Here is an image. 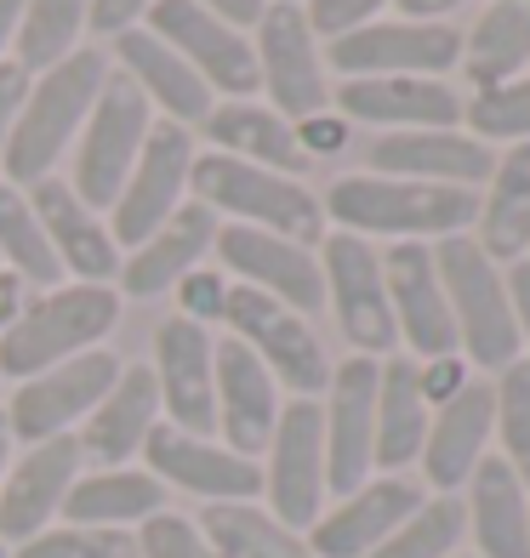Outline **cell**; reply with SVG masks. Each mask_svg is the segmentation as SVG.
Returning a JSON list of instances; mask_svg holds the SVG:
<instances>
[{
	"mask_svg": "<svg viewBox=\"0 0 530 558\" xmlns=\"http://www.w3.org/2000/svg\"><path fill=\"white\" fill-rule=\"evenodd\" d=\"M383 274H388L399 353H411V360H445V353H457V325H450L434 245H388Z\"/></svg>",
	"mask_w": 530,
	"mask_h": 558,
	"instance_id": "cb8c5ba5",
	"label": "cell"
},
{
	"mask_svg": "<svg viewBox=\"0 0 530 558\" xmlns=\"http://www.w3.org/2000/svg\"><path fill=\"white\" fill-rule=\"evenodd\" d=\"M166 507V485L148 468H92L74 478L63 501V524H92V530H137Z\"/></svg>",
	"mask_w": 530,
	"mask_h": 558,
	"instance_id": "836d02e7",
	"label": "cell"
},
{
	"mask_svg": "<svg viewBox=\"0 0 530 558\" xmlns=\"http://www.w3.org/2000/svg\"><path fill=\"white\" fill-rule=\"evenodd\" d=\"M17 308H23V279L0 268V337H7V325L17 319Z\"/></svg>",
	"mask_w": 530,
	"mask_h": 558,
	"instance_id": "db71d44e",
	"label": "cell"
},
{
	"mask_svg": "<svg viewBox=\"0 0 530 558\" xmlns=\"http://www.w3.org/2000/svg\"><path fill=\"white\" fill-rule=\"evenodd\" d=\"M148 125H155L148 97L125 81V74H109L86 125H81V137H74V171H69V189L81 194L92 211L115 206V194L125 189V177H132V166L143 155Z\"/></svg>",
	"mask_w": 530,
	"mask_h": 558,
	"instance_id": "9c48e42d",
	"label": "cell"
},
{
	"mask_svg": "<svg viewBox=\"0 0 530 558\" xmlns=\"http://www.w3.org/2000/svg\"><path fill=\"white\" fill-rule=\"evenodd\" d=\"M29 206H35L46 240H52V251H58V268H69L81 286H109V279L120 274V245L109 234V222L97 217L69 183L46 177V183L29 189Z\"/></svg>",
	"mask_w": 530,
	"mask_h": 558,
	"instance_id": "83f0119b",
	"label": "cell"
},
{
	"mask_svg": "<svg viewBox=\"0 0 530 558\" xmlns=\"http://www.w3.org/2000/svg\"><path fill=\"white\" fill-rule=\"evenodd\" d=\"M189 189L200 206H212L217 217H229L240 228H263V234H280L297 245H320L325 240V206L320 194L286 171H263L229 155H194V177Z\"/></svg>",
	"mask_w": 530,
	"mask_h": 558,
	"instance_id": "5b68a950",
	"label": "cell"
},
{
	"mask_svg": "<svg viewBox=\"0 0 530 558\" xmlns=\"http://www.w3.org/2000/svg\"><path fill=\"white\" fill-rule=\"evenodd\" d=\"M222 217L212 206H177L137 251L120 257V291L125 296H166L177 291L194 268H206V251L217 245Z\"/></svg>",
	"mask_w": 530,
	"mask_h": 558,
	"instance_id": "484cf974",
	"label": "cell"
},
{
	"mask_svg": "<svg viewBox=\"0 0 530 558\" xmlns=\"http://www.w3.org/2000/svg\"><path fill=\"white\" fill-rule=\"evenodd\" d=\"M462 132H473L485 148L530 143V69H525V74H514V81H496V86L468 92Z\"/></svg>",
	"mask_w": 530,
	"mask_h": 558,
	"instance_id": "ab89813d",
	"label": "cell"
},
{
	"mask_svg": "<svg viewBox=\"0 0 530 558\" xmlns=\"http://www.w3.org/2000/svg\"><path fill=\"white\" fill-rule=\"evenodd\" d=\"M29 81H35V74L23 69L17 58L0 63V155H7V143H12V125H17L23 97H29Z\"/></svg>",
	"mask_w": 530,
	"mask_h": 558,
	"instance_id": "c3c4849f",
	"label": "cell"
},
{
	"mask_svg": "<svg viewBox=\"0 0 530 558\" xmlns=\"http://www.w3.org/2000/svg\"><path fill=\"white\" fill-rule=\"evenodd\" d=\"M320 274H325V308L337 314V331L353 353L388 360L399 353L394 331V302H388V274H383V245L360 234H325L320 240Z\"/></svg>",
	"mask_w": 530,
	"mask_h": 558,
	"instance_id": "ba28073f",
	"label": "cell"
},
{
	"mask_svg": "<svg viewBox=\"0 0 530 558\" xmlns=\"http://www.w3.org/2000/svg\"><path fill=\"white\" fill-rule=\"evenodd\" d=\"M473 0H394L399 17H417V23H450L457 12H468Z\"/></svg>",
	"mask_w": 530,
	"mask_h": 558,
	"instance_id": "816d5d0a",
	"label": "cell"
},
{
	"mask_svg": "<svg viewBox=\"0 0 530 558\" xmlns=\"http://www.w3.org/2000/svg\"><path fill=\"white\" fill-rule=\"evenodd\" d=\"M143 468L155 473L166 490L200 496L206 507L263 496V468L251 462V456L229 450L222 439H206V434H183V427H171V422H160L155 434H148Z\"/></svg>",
	"mask_w": 530,
	"mask_h": 558,
	"instance_id": "ffe728a7",
	"label": "cell"
},
{
	"mask_svg": "<svg viewBox=\"0 0 530 558\" xmlns=\"http://www.w3.org/2000/svg\"><path fill=\"white\" fill-rule=\"evenodd\" d=\"M212 251H217V263L234 274V286H251L274 302H286L302 319H314L325 308L320 245H297V240H280V234H263V228L222 222Z\"/></svg>",
	"mask_w": 530,
	"mask_h": 558,
	"instance_id": "2e32d148",
	"label": "cell"
},
{
	"mask_svg": "<svg viewBox=\"0 0 530 558\" xmlns=\"http://www.w3.org/2000/svg\"><path fill=\"white\" fill-rule=\"evenodd\" d=\"M291 7H302V0H291Z\"/></svg>",
	"mask_w": 530,
	"mask_h": 558,
	"instance_id": "91938a15",
	"label": "cell"
},
{
	"mask_svg": "<svg viewBox=\"0 0 530 558\" xmlns=\"http://www.w3.org/2000/svg\"><path fill=\"white\" fill-rule=\"evenodd\" d=\"M332 109L360 132H434L462 125L468 92L457 81H427V74H376V81H332Z\"/></svg>",
	"mask_w": 530,
	"mask_h": 558,
	"instance_id": "d6986e66",
	"label": "cell"
},
{
	"mask_svg": "<svg viewBox=\"0 0 530 558\" xmlns=\"http://www.w3.org/2000/svg\"><path fill=\"white\" fill-rule=\"evenodd\" d=\"M263 507L286 530L309 536V524L325 513L332 485H325V422H320V399H286L274 439L263 450Z\"/></svg>",
	"mask_w": 530,
	"mask_h": 558,
	"instance_id": "8fae6325",
	"label": "cell"
},
{
	"mask_svg": "<svg viewBox=\"0 0 530 558\" xmlns=\"http://www.w3.org/2000/svg\"><path fill=\"white\" fill-rule=\"evenodd\" d=\"M104 81H109L104 52H74L58 69L35 74L29 97H23V109H17L12 143H7V155H0V171H7L12 189H35L46 177H58V166L74 148V137H81Z\"/></svg>",
	"mask_w": 530,
	"mask_h": 558,
	"instance_id": "7a4b0ae2",
	"label": "cell"
},
{
	"mask_svg": "<svg viewBox=\"0 0 530 558\" xmlns=\"http://www.w3.org/2000/svg\"><path fill=\"white\" fill-rule=\"evenodd\" d=\"M155 388H160V422L183 434H217V337L183 314L160 319L155 331Z\"/></svg>",
	"mask_w": 530,
	"mask_h": 558,
	"instance_id": "ac0fdd59",
	"label": "cell"
},
{
	"mask_svg": "<svg viewBox=\"0 0 530 558\" xmlns=\"http://www.w3.org/2000/svg\"><path fill=\"white\" fill-rule=\"evenodd\" d=\"M17 17H23V0H0V63H7V46L17 40Z\"/></svg>",
	"mask_w": 530,
	"mask_h": 558,
	"instance_id": "11a10c76",
	"label": "cell"
},
{
	"mask_svg": "<svg viewBox=\"0 0 530 558\" xmlns=\"http://www.w3.org/2000/svg\"><path fill=\"white\" fill-rule=\"evenodd\" d=\"M376 365L365 353H348L332 365V383L320 393V422H325V485L332 501L360 490L376 473Z\"/></svg>",
	"mask_w": 530,
	"mask_h": 558,
	"instance_id": "4fadbf2b",
	"label": "cell"
},
{
	"mask_svg": "<svg viewBox=\"0 0 530 558\" xmlns=\"http://www.w3.org/2000/svg\"><path fill=\"white\" fill-rule=\"evenodd\" d=\"M457 558H473V553H457Z\"/></svg>",
	"mask_w": 530,
	"mask_h": 558,
	"instance_id": "680465c9",
	"label": "cell"
},
{
	"mask_svg": "<svg viewBox=\"0 0 530 558\" xmlns=\"http://www.w3.org/2000/svg\"><path fill=\"white\" fill-rule=\"evenodd\" d=\"M81 473H86V456L74 434L23 445V456H12V468H7V485H0V542L23 547L46 524H58Z\"/></svg>",
	"mask_w": 530,
	"mask_h": 558,
	"instance_id": "7402d4cb",
	"label": "cell"
},
{
	"mask_svg": "<svg viewBox=\"0 0 530 558\" xmlns=\"http://www.w3.org/2000/svg\"><path fill=\"white\" fill-rule=\"evenodd\" d=\"M530 69V0H485L462 29V81L468 92L514 81Z\"/></svg>",
	"mask_w": 530,
	"mask_h": 558,
	"instance_id": "e575fe53",
	"label": "cell"
},
{
	"mask_svg": "<svg viewBox=\"0 0 530 558\" xmlns=\"http://www.w3.org/2000/svg\"><path fill=\"white\" fill-rule=\"evenodd\" d=\"M206 137H212V155H229V160L263 166V171H286V177L309 171V155H302V143H297V125L286 114H274L268 104H251V97L212 104Z\"/></svg>",
	"mask_w": 530,
	"mask_h": 558,
	"instance_id": "4dcf8cb0",
	"label": "cell"
},
{
	"mask_svg": "<svg viewBox=\"0 0 530 558\" xmlns=\"http://www.w3.org/2000/svg\"><path fill=\"white\" fill-rule=\"evenodd\" d=\"M280 411H286V393L263 371L257 353L234 337H217V439L257 462L274 439Z\"/></svg>",
	"mask_w": 530,
	"mask_h": 558,
	"instance_id": "d4e9b609",
	"label": "cell"
},
{
	"mask_svg": "<svg viewBox=\"0 0 530 558\" xmlns=\"http://www.w3.org/2000/svg\"><path fill=\"white\" fill-rule=\"evenodd\" d=\"M297 143H302V155L314 160H337L342 148L353 143V125L337 114V109H325V114H309V120H297Z\"/></svg>",
	"mask_w": 530,
	"mask_h": 558,
	"instance_id": "bcb514c9",
	"label": "cell"
},
{
	"mask_svg": "<svg viewBox=\"0 0 530 558\" xmlns=\"http://www.w3.org/2000/svg\"><path fill=\"white\" fill-rule=\"evenodd\" d=\"M320 206L325 222H337V234H360L371 245H439L450 234H473L479 194L406 183L383 171H348L320 194Z\"/></svg>",
	"mask_w": 530,
	"mask_h": 558,
	"instance_id": "6da1fadb",
	"label": "cell"
},
{
	"mask_svg": "<svg viewBox=\"0 0 530 558\" xmlns=\"http://www.w3.org/2000/svg\"><path fill=\"white\" fill-rule=\"evenodd\" d=\"M115 58H120L125 81H132L171 125H194V120L212 114V86L200 81V74L177 58L160 35L125 29V35H115Z\"/></svg>",
	"mask_w": 530,
	"mask_h": 558,
	"instance_id": "f546056e",
	"label": "cell"
},
{
	"mask_svg": "<svg viewBox=\"0 0 530 558\" xmlns=\"http://www.w3.org/2000/svg\"><path fill=\"white\" fill-rule=\"evenodd\" d=\"M12 450H17V439H12V427H7V411H0V485H7V468H12Z\"/></svg>",
	"mask_w": 530,
	"mask_h": 558,
	"instance_id": "9f6ffc18",
	"label": "cell"
},
{
	"mask_svg": "<svg viewBox=\"0 0 530 558\" xmlns=\"http://www.w3.org/2000/svg\"><path fill=\"white\" fill-rule=\"evenodd\" d=\"M229 337L245 342L263 360V371L280 383L286 399H320L332 383V353H325L314 319H302L297 308L274 302L251 286H229V308H222Z\"/></svg>",
	"mask_w": 530,
	"mask_h": 558,
	"instance_id": "52a82bcc",
	"label": "cell"
},
{
	"mask_svg": "<svg viewBox=\"0 0 530 558\" xmlns=\"http://www.w3.org/2000/svg\"><path fill=\"white\" fill-rule=\"evenodd\" d=\"M12 558H137L132 530H92V524H46L40 536L12 547Z\"/></svg>",
	"mask_w": 530,
	"mask_h": 558,
	"instance_id": "b9f144b4",
	"label": "cell"
},
{
	"mask_svg": "<svg viewBox=\"0 0 530 558\" xmlns=\"http://www.w3.org/2000/svg\"><path fill=\"white\" fill-rule=\"evenodd\" d=\"M325 69L337 81H376V74H462V23H417V17H371L360 29L325 40Z\"/></svg>",
	"mask_w": 530,
	"mask_h": 558,
	"instance_id": "8992f818",
	"label": "cell"
},
{
	"mask_svg": "<svg viewBox=\"0 0 530 558\" xmlns=\"http://www.w3.org/2000/svg\"><path fill=\"white\" fill-rule=\"evenodd\" d=\"M132 542H137V558H217L206 530L183 513H171V507H160L155 519H143L132 530Z\"/></svg>",
	"mask_w": 530,
	"mask_h": 558,
	"instance_id": "7bdbcfd3",
	"label": "cell"
},
{
	"mask_svg": "<svg viewBox=\"0 0 530 558\" xmlns=\"http://www.w3.org/2000/svg\"><path fill=\"white\" fill-rule=\"evenodd\" d=\"M496 166V148H485L462 125H434V132H376L365 143V171L406 177V183L434 189H468L479 194Z\"/></svg>",
	"mask_w": 530,
	"mask_h": 558,
	"instance_id": "603a6c76",
	"label": "cell"
},
{
	"mask_svg": "<svg viewBox=\"0 0 530 558\" xmlns=\"http://www.w3.org/2000/svg\"><path fill=\"white\" fill-rule=\"evenodd\" d=\"M257 86L268 92V109L291 125L332 109V69H325V40L291 0H268L257 17Z\"/></svg>",
	"mask_w": 530,
	"mask_h": 558,
	"instance_id": "30bf717a",
	"label": "cell"
},
{
	"mask_svg": "<svg viewBox=\"0 0 530 558\" xmlns=\"http://www.w3.org/2000/svg\"><path fill=\"white\" fill-rule=\"evenodd\" d=\"M508 296H514V325H519V353L530 360V257L508 263Z\"/></svg>",
	"mask_w": 530,
	"mask_h": 558,
	"instance_id": "f907efd6",
	"label": "cell"
},
{
	"mask_svg": "<svg viewBox=\"0 0 530 558\" xmlns=\"http://www.w3.org/2000/svg\"><path fill=\"white\" fill-rule=\"evenodd\" d=\"M222 308H229V279L212 274V268H194L183 286H177V314L194 319V325H222Z\"/></svg>",
	"mask_w": 530,
	"mask_h": 558,
	"instance_id": "ee69618b",
	"label": "cell"
},
{
	"mask_svg": "<svg viewBox=\"0 0 530 558\" xmlns=\"http://www.w3.org/2000/svg\"><path fill=\"white\" fill-rule=\"evenodd\" d=\"M491 388H496V456L530 490V360L491 376Z\"/></svg>",
	"mask_w": 530,
	"mask_h": 558,
	"instance_id": "60d3db41",
	"label": "cell"
},
{
	"mask_svg": "<svg viewBox=\"0 0 530 558\" xmlns=\"http://www.w3.org/2000/svg\"><path fill=\"white\" fill-rule=\"evenodd\" d=\"M439 286L457 325V353L479 376H502L519 365V325H514V296H508V268H502L473 234H450L434 245Z\"/></svg>",
	"mask_w": 530,
	"mask_h": 558,
	"instance_id": "3957f363",
	"label": "cell"
},
{
	"mask_svg": "<svg viewBox=\"0 0 530 558\" xmlns=\"http://www.w3.org/2000/svg\"><path fill=\"white\" fill-rule=\"evenodd\" d=\"M473 376H479V371L462 360V353H445V360H417V383H422V399H427V404L457 399Z\"/></svg>",
	"mask_w": 530,
	"mask_h": 558,
	"instance_id": "7dc6e473",
	"label": "cell"
},
{
	"mask_svg": "<svg viewBox=\"0 0 530 558\" xmlns=\"http://www.w3.org/2000/svg\"><path fill=\"white\" fill-rule=\"evenodd\" d=\"M148 7H155V0H92V29L97 35H125L148 17Z\"/></svg>",
	"mask_w": 530,
	"mask_h": 558,
	"instance_id": "681fc988",
	"label": "cell"
},
{
	"mask_svg": "<svg viewBox=\"0 0 530 558\" xmlns=\"http://www.w3.org/2000/svg\"><path fill=\"white\" fill-rule=\"evenodd\" d=\"M120 360L109 348H92L81 360H63L52 371L17 383L7 399V427L17 445H40V439H63V434H81V422L97 411V399L115 388Z\"/></svg>",
	"mask_w": 530,
	"mask_h": 558,
	"instance_id": "7c38bea8",
	"label": "cell"
},
{
	"mask_svg": "<svg viewBox=\"0 0 530 558\" xmlns=\"http://www.w3.org/2000/svg\"><path fill=\"white\" fill-rule=\"evenodd\" d=\"M462 513L473 558H530V490L496 450L462 485Z\"/></svg>",
	"mask_w": 530,
	"mask_h": 558,
	"instance_id": "f1b7e54d",
	"label": "cell"
},
{
	"mask_svg": "<svg viewBox=\"0 0 530 558\" xmlns=\"http://www.w3.org/2000/svg\"><path fill=\"white\" fill-rule=\"evenodd\" d=\"M468 542L462 496H422V507L371 558H457Z\"/></svg>",
	"mask_w": 530,
	"mask_h": 558,
	"instance_id": "f35d334b",
	"label": "cell"
},
{
	"mask_svg": "<svg viewBox=\"0 0 530 558\" xmlns=\"http://www.w3.org/2000/svg\"><path fill=\"white\" fill-rule=\"evenodd\" d=\"M120 325V291L115 286H52L29 296L17 308V319L0 337V376L12 383H29V376L52 371L63 360H81V353L104 348L109 331Z\"/></svg>",
	"mask_w": 530,
	"mask_h": 558,
	"instance_id": "277c9868",
	"label": "cell"
},
{
	"mask_svg": "<svg viewBox=\"0 0 530 558\" xmlns=\"http://www.w3.org/2000/svg\"><path fill=\"white\" fill-rule=\"evenodd\" d=\"M143 29L160 35L212 92H222V97L257 92V46H251V35L222 23L217 12H206L200 0H155Z\"/></svg>",
	"mask_w": 530,
	"mask_h": 558,
	"instance_id": "5bb4252c",
	"label": "cell"
},
{
	"mask_svg": "<svg viewBox=\"0 0 530 558\" xmlns=\"http://www.w3.org/2000/svg\"><path fill=\"white\" fill-rule=\"evenodd\" d=\"M81 29H92V0H23L17 17V63L29 74L58 69L74 58Z\"/></svg>",
	"mask_w": 530,
	"mask_h": 558,
	"instance_id": "74e56055",
	"label": "cell"
},
{
	"mask_svg": "<svg viewBox=\"0 0 530 558\" xmlns=\"http://www.w3.org/2000/svg\"><path fill=\"white\" fill-rule=\"evenodd\" d=\"M194 524L206 530L217 558H314L309 542L297 530H286L263 501H217Z\"/></svg>",
	"mask_w": 530,
	"mask_h": 558,
	"instance_id": "d590c367",
	"label": "cell"
},
{
	"mask_svg": "<svg viewBox=\"0 0 530 558\" xmlns=\"http://www.w3.org/2000/svg\"><path fill=\"white\" fill-rule=\"evenodd\" d=\"M200 7H206V12H217L222 23H234V29H257V17H263V7H268V0H200Z\"/></svg>",
	"mask_w": 530,
	"mask_h": 558,
	"instance_id": "f5cc1de1",
	"label": "cell"
},
{
	"mask_svg": "<svg viewBox=\"0 0 530 558\" xmlns=\"http://www.w3.org/2000/svg\"><path fill=\"white\" fill-rule=\"evenodd\" d=\"M388 7L394 0H302V12H309L320 40H337L348 29H360V23H371V17H388Z\"/></svg>",
	"mask_w": 530,
	"mask_h": 558,
	"instance_id": "f6af8a7d",
	"label": "cell"
},
{
	"mask_svg": "<svg viewBox=\"0 0 530 558\" xmlns=\"http://www.w3.org/2000/svg\"><path fill=\"white\" fill-rule=\"evenodd\" d=\"M427 422H434V404L422 399L417 360L388 353L376 365V473H411L427 439Z\"/></svg>",
	"mask_w": 530,
	"mask_h": 558,
	"instance_id": "1f68e13d",
	"label": "cell"
},
{
	"mask_svg": "<svg viewBox=\"0 0 530 558\" xmlns=\"http://www.w3.org/2000/svg\"><path fill=\"white\" fill-rule=\"evenodd\" d=\"M422 478L411 473H371L360 490L325 501V513L309 524L302 542L314 558H371L422 507Z\"/></svg>",
	"mask_w": 530,
	"mask_h": 558,
	"instance_id": "e0dca14e",
	"label": "cell"
},
{
	"mask_svg": "<svg viewBox=\"0 0 530 558\" xmlns=\"http://www.w3.org/2000/svg\"><path fill=\"white\" fill-rule=\"evenodd\" d=\"M0 558H12V547H7V542H0Z\"/></svg>",
	"mask_w": 530,
	"mask_h": 558,
	"instance_id": "6f0895ef",
	"label": "cell"
},
{
	"mask_svg": "<svg viewBox=\"0 0 530 558\" xmlns=\"http://www.w3.org/2000/svg\"><path fill=\"white\" fill-rule=\"evenodd\" d=\"M0 268L17 274L23 286H40V291H52L63 279L58 251L29 206V189H12V183H0Z\"/></svg>",
	"mask_w": 530,
	"mask_h": 558,
	"instance_id": "8d00e7d4",
	"label": "cell"
},
{
	"mask_svg": "<svg viewBox=\"0 0 530 558\" xmlns=\"http://www.w3.org/2000/svg\"><path fill=\"white\" fill-rule=\"evenodd\" d=\"M473 240L508 268L530 257V143L496 148V166L479 189V217H473Z\"/></svg>",
	"mask_w": 530,
	"mask_h": 558,
	"instance_id": "d6a6232c",
	"label": "cell"
},
{
	"mask_svg": "<svg viewBox=\"0 0 530 558\" xmlns=\"http://www.w3.org/2000/svg\"><path fill=\"white\" fill-rule=\"evenodd\" d=\"M194 177V137L189 125H171V120H155L143 137V155L132 166V177H125V189L115 194V222L109 234L120 251H137L155 228L183 206V189Z\"/></svg>",
	"mask_w": 530,
	"mask_h": 558,
	"instance_id": "9a60e30c",
	"label": "cell"
},
{
	"mask_svg": "<svg viewBox=\"0 0 530 558\" xmlns=\"http://www.w3.org/2000/svg\"><path fill=\"white\" fill-rule=\"evenodd\" d=\"M160 427V388L148 365H120L115 388L97 399V411L81 422V456L97 468H132L148 434Z\"/></svg>",
	"mask_w": 530,
	"mask_h": 558,
	"instance_id": "4316f807",
	"label": "cell"
},
{
	"mask_svg": "<svg viewBox=\"0 0 530 558\" xmlns=\"http://www.w3.org/2000/svg\"><path fill=\"white\" fill-rule=\"evenodd\" d=\"M496 450V388L491 376H473V383L434 404V422H427L422 439V490L427 496H462V485L479 473V462Z\"/></svg>",
	"mask_w": 530,
	"mask_h": 558,
	"instance_id": "44dd1931",
	"label": "cell"
}]
</instances>
